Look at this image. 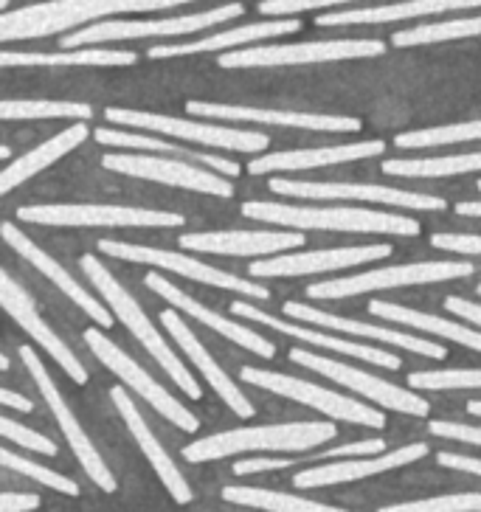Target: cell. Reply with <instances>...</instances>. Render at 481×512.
I'll return each instance as SVG.
<instances>
[{"instance_id": "obj_1", "label": "cell", "mask_w": 481, "mask_h": 512, "mask_svg": "<svg viewBox=\"0 0 481 512\" xmlns=\"http://www.w3.org/2000/svg\"><path fill=\"white\" fill-rule=\"evenodd\" d=\"M195 0H51L37 3L17 12H3L0 17V40H37L62 31L76 29L107 15H127V12H161L175 9Z\"/></svg>"}, {"instance_id": "obj_2", "label": "cell", "mask_w": 481, "mask_h": 512, "mask_svg": "<svg viewBox=\"0 0 481 512\" xmlns=\"http://www.w3.org/2000/svg\"><path fill=\"white\" fill-rule=\"evenodd\" d=\"M338 434L332 422H282V425H259V428H234L226 434L197 439L183 448L189 462H214L245 451L304 453L316 445L330 442Z\"/></svg>"}, {"instance_id": "obj_3", "label": "cell", "mask_w": 481, "mask_h": 512, "mask_svg": "<svg viewBox=\"0 0 481 512\" xmlns=\"http://www.w3.org/2000/svg\"><path fill=\"white\" fill-rule=\"evenodd\" d=\"M79 265H82L85 276L91 279V285L105 296L107 307L116 313V318H119L127 330L136 335L138 344L150 352L152 358L158 361V366H161L166 375L172 377V380L181 386L183 392L189 394L192 400H200L203 392H200V386H197V380L192 377V372H189V369L181 363V355H175V352H172V347L164 341V335L158 332V327L152 324L150 318L144 316V310L138 307L136 299H133V296H130V293H127V290L113 279V273L107 271L105 265L91 254L82 256V259H79Z\"/></svg>"}, {"instance_id": "obj_4", "label": "cell", "mask_w": 481, "mask_h": 512, "mask_svg": "<svg viewBox=\"0 0 481 512\" xmlns=\"http://www.w3.org/2000/svg\"><path fill=\"white\" fill-rule=\"evenodd\" d=\"M242 214L248 220L290 226L301 231H363V234H394V237H417L420 223L400 214L366 209H304V206H285V203H245Z\"/></svg>"}, {"instance_id": "obj_5", "label": "cell", "mask_w": 481, "mask_h": 512, "mask_svg": "<svg viewBox=\"0 0 481 512\" xmlns=\"http://www.w3.org/2000/svg\"><path fill=\"white\" fill-rule=\"evenodd\" d=\"M245 6L242 3H226L211 12H197V15L181 17H155V20H113V23H96L88 29L74 31L65 40L62 48H82L93 43H110V40H141V37H178V34H197V31L211 29L217 23H228L234 17H242Z\"/></svg>"}, {"instance_id": "obj_6", "label": "cell", "mask_w": 481, "mask_h": 512, "mask_svg": "<svg viewBox=\"0 0 481 512\" xmlns=\"http://www.w3.org/2000/svg\"><path fill=\"white\" fill-rule=\"evenodd\" d=\"M17 220L40 223V226H99V228H178L183 226L181 214L172 211L136 209V206H91V203H54V206H23L17 209Z\"/></svg>"}, {"instance_id": "obj_7", "label": "cell", "mask_w": 481, "mask_h": 512, "mask_svg": "<svg viewBox=\"0 0 481 512\" xmlns=\"http://www.w3.org/2000/svg\"><path fill=\"white\" fill-rule=\"evenodd\" d=\"M476 271L473 262H411V265H394V268H377V271L349 276V279H332L307 287L310 299H346L361 296L372 290H391V287L431 285V282H448V279H465Z\"/></svg>"}, {"instance_id": "obj_8", "label": "cell", "mask_w": 481, "mask_h": 512, "mask_svg": "<svg viewBox=\"0 0 481 512\" xmlns=\"http://www.w3.org/2000/svg\"><path fill=\"white\" fill-rule=\"evenodd\" d=\"M386 54L383 40H313L296 46H256L228 51L220 68H271V65H310V62L366 60Z\"/></svg>"}, {"instance_id": "obj_9", "label": "cell", "mask_w": 481, "mask_h": 512, "mask_svg": "<svg viewBox=\"0 0 481 512\" xmlns=\"http://www.w3.org/2000/svg\"><path fill=\"white\" fill-rule=\"evenodd\" d=\"M107 121L113 124H130L136 130H152V133H166V136L186 138L206 147H223L234 152H265L271 147V138L254 130H234V127H220V124H203V121H183L175 116H158V113H141V110H127V107H107Z\"/></svg>"}, {"instance_id": "obj_10", "label": "cell", "mask_w": 481, "mask_h": 512, "mask_svg": "<svg viewBox=\"0 0 481 512\" xmlns=\"http://www.w3.org/2000/svg\"><path fill=\"white\" fill-rule=\"evenodd\" d=\"M240 377L245 383H251V386L268 389V392L279 394V397H287V400H296V403L316 408V411L327 414L332 420L352 422V425H369L375 431L386 428V417L380 411L363 406L358 400L341 397V394L330 392V389H321L316 383H307L301 377L273 375V372H265V369H254V366H242Z\"/></svg>"}, {"instance_id": "obj_11", "label": "cell", "mask_w": 481, "mask_h": 512, "mask_svg": "<svg viewBox=\"0 0 481 512\" xmlns=\"http://www.w3.org/2000/svg\"><path fill=\"white\" fill-rule=\"evenodd\" d=\"M85 344L91 347L93 355L105 363L113 375H119L130 389H136V394H141V397H144V400H147V403H150L161 417H166L172 425H178V428L186 431V434H195L197 428H200V422H197L195 414H192L186 406H181V400H175V397L166 392L164 386H161L155 377L147 375V372H144V369H141V366H138L127 352H121V349L107 338L105 332L88 330L85 332Z\"/></svg>"}, {"instance_id": "obj_12", "label": "cell", "mask_w": 481, "mask_h": 512, "mask_svg": "<svg viewBox=\"0 0 481 512\" xmlns=\"http://www.w3.org/2000/svg\"><path fill=\"white\" fill-rule=\"evenodd\" d=\"M105 169H113L119 175L141 178V181H158L166 186H181L189 192H203L211 197H231L234 186L217 172H206L197 166L186 164L183 158H155V155H133V152H110L102 158Z\"/></svg>"}, {"instance_id": "obj_13", "label": "cell", "mask_w": 481, "mask_h": 512, "mask_svg": "<svg viewBox=\"0 0 481 512\" xmlns=\"http://www.w3.org/2000/svg\"><path fill=\"white\" fill-rule=\"evenodd\" d=\"M290 361L301 363L307 369H316L324 377H330L335 383H341L352 392L363 394L366 400H372L377 406L391 408V411H400V414H411V417H428V400H422L414 392H406L400 386H394L383 377L369 375V372H361L355 366H346V363L332 361V358H324V355H316V352H307V349H290Z\"/></svg>"}, {"instance_id": "obj_14", "label": "cell", "mask_w": 481, "mask_h": 512, "mask_svg": "<svg viewBox=\"0 0 481 512\" xmlns=\"http://www.w3.org/2000/svg\"><path fill=\"white\" fill-rule=\"evenodd\" d=\"M99 251L102 254L116 256V259H127V262H136V265H155V268H164V271L178 273L186 279H195L203 285L211 287H226V290H237L245 293L251 299H271V290L268 287H259L248 279H240L234 273L217 271L211 265H203L200 259L192 256H181L175 251H161V248H147V245H133V242H116V240H99Z\"/></svg>"}, {"instance_id": "obj_15", "label": "cell", "mask_w": 481, "mask_h": 512, "mask_svg": "<svg viewBox=\"0 0 481 512\" xmlns=\"http://www.w3.org/2000/svg\"><path fill=\"white\" fill-rule=\"evenodd\" d=\"M20 358H23V363H26V369L31 372V377L37 380V389H40V394L46 397V403L48 408H51V414H54V420L60 422L62 434H65V439H68V445L74 448L79 465L85 467V473L91 476V482L99 484L105 493H116V490H119V484H116V479H113L110 467L105 465V459L99 456V451L93 448L88 434L82 431V425L76 422L74 411H71L68 403L62 400L60 389H57L54 377L46 372V366H43V361H40V355H37L31 347H23L20 349Z\"/></svg>"}, {"instance_id": "obj_16", "label": "cell", "mask_w": 481, "mask_h": 512, "mask_svg": "<svg viewBox=\"0 0 481 512\" xmlns=\"http://www.w3.org/2000/svg\"><path fill=\"white\" fill-rule=\"evenodd\" d=\"M271 192L287 197H307V200H361V203H386V206H400V209L417 211H442L448 203L442 197L417 195V192H400V189H386V186H372V183H304L273 178Z\"/></svg>"}, {"instance_id": "obj_17", "label": "cell", "mask_w": 481, "mask_h": 512, "mask_svg": "<svg viewBox=\"0 0 481 512\" xmlns=\"http://www.w3.org/2000/svg\"><path fill=\"white\" fill-rule=\"evenodd\" d=\"M0 302H3V310H6V313L15 318L20 327H23V332H29L31 338H34L40 347L46 349L54 361L60 363L65 375L71 377L74 383H79V386H85V383H88V372H85V366L76 361V355L71 352V349L65 347V341H62L60 335L51 330L46 321L40 318V313H37V307H34V302H31L29 293H26L20 285H15V279H12L6 271H3V276H0Z\"/></svg>"}, {"instance_id": "obj_18", "label": "cell", "mask_w": 481, "mask_h": 512, "mask_svg": "<svg viewBox=\"0 0 481 512\" xmlns=\"http://www.w3.org/2000/svg\"><path fill=\"white\" fill-rule=\"evenodd\" d=\"M186 113L203 119L223 121H256V124H279L296 130H316V133H358L361 119L352 116H324V113H285V110H265V107H234L211 105V102H186Z\"/></svg>"}, {"instance_id": "obj_19", "label": "cell", "mask_w": 481, "mask_h": 512, "mask_svg": "<svg viewBox=\"0 0 481 512\" xmlns=\"http://www.w3.org/2000/svg\"><path fill=\"white\" fill-rule=\"evenodd\" d=\"M391 254V245H355V248H335V251H313V254H290L276 256V259H262L254 262L248 271L251 276H304V273H324V271H341L352 265H366L377 262Z\"/></svg>"}, {"instance_id": "obj_20", "label": "cell", "mask_w": 481, "mask_h": 512, "mask_svg": "<svg viewBox=\"0 0 481 512\" xmlns=\"http://www.w3.org/2000/svg\"><path fill=\"white\" fill-rule=\"evenodd\" d=\"M422 456H428V445L414 442V445H403V448L383 453V456H375V459L355 456V459H346V462L307 467L304 473H299L293 479V484L299 490H307V487H332V484L358 482V479H369V476H377V473H386V470H397V467H406L411 462H420Z\"/></svg>"}, {"instance_id": "obj_21", "label": "cell", "mask_w": 481, "mask_h": 512, "mask_svg": "<svg viewBox=\"0 0 481 512\" xmlns=\"http://www.w3.org/2000/svg\"><path fill=\"white\" fill-rule=\"evenodd\" d=\"M144 285L152 287L158 296H164L169 304H175L181 313L197 318L200 324H206V327H211L214 332H220V335H226L228 341L240 344V347H245L248 352H254V355H259V358H268V361L273 358L276 347H273L268 338H262L259 332L248 330L245 324H237V321H231V318L214 313V310H209L206 304L195 302L189 293H183L181 287H175L172 282H166L164 276H158V273H147V276H144Z\"/></svg>"}, {"instance_id": "obj_22", "label": "cell", "mask_w": 481, "mask_h": 512, "mask_svg": "<svg viewBox=\"0 0 481 512\" xmlns=\"http://www.w3.org/2000/svg\"><path fill=\"white\" fill-rule=\"evenodd\" d=\"M181 248L200 251V254H228V256H265L287 248L304 245V234L299 231H209V234H183Z\"/></svg>"}, {"instance_id": "obj_23", "label": "cell", "mask_w": 481, "mask_h": 512, "mask_svg": "<svg viewBox=\"0 0 481 512\" xmlns=\"http://www.w3.org/2000/svg\"><path fill=\"white\" fill-rule=\"evenodd\" d=\"M287 316L299 318V321H307V324H316V327H324V330L346 332L352 338H372V341H383V344H394V347L406 349V352H417V355H428V358H448V349L442 344H434V341H422L417 335H406V332H394L386 330V327H372V324H361V321H352V318H338L324 313V310H316V307H307L301 302H285Z\"/></svg>"}, {"instance_id": "obj_24", "label": "cell", "mask_w": 481, "mask_h": 512, "mask_svg": "<svg viewBox=\"0 0 481 512\" xmlns=\"http://www.w3.org/2000/svg\"><path fill=\"white\" fill-rule=\"evenodd\" d=\"M3 240L9 242V245L15 248L17 254L23 256L26 262H31V265H34L37 271L46 276V279H51L54 285L60 287L62 293H65V296H68V299H71V302H74L79 310H85V313H88V316H91L93 321L99 324V327H105V330H107V327H113V316L107 313L105 304L96 302L88 287L79 285L74 276L65 271V268H62L57 259H51L46 251H40V248H37V245H34V242H31L26 234H20V231H17L12 223H3Z\"/></svg>"}, {"instance_id": "obj_25", "label": "cell", "mask_w": 481, "mask_h": 512, "mask_svg": "<svg viewBox=\"0 0 481 512\" xmlns=\"http://www.w3.org/2000/svg\"><path fill=\"white\" fill-rule=\"evenodd\" d=\"M231 313L240 318H248V321H256V324H265V327H271V330L276 332H285L290 338L307 341V344H313V347L341 352V355H349V358H361V361L375 363V366H383V369H391V372H397V369L403 366L397 355H389V352H383V349L363 347V344H355V341L332 338V335H327V332L321 330H310V327H299V324H287L282 318H273L271 313L256 310V307H251L248 302H234L231 304Z\"/></svg>"}, {"instance_id": "obj_26", "label": "cell", "mask_w": 481, "mask_h": 512, "mask_svg": "<svg viewBox=\"0 0 481 512\" xmlns=\"http://www.w3.org/2000/svg\"><path fill=\"white\" fill-rule=\"evenodd\" d=\"M113 403L119 408L121 420L127 422V428H130V434L136 439V445L144 451L147 456V462L152 465V470L158 473V479L164 482V487L172 493V498L178 501V504H189L192 501V490H189V484L181 476V470L175 467V462L169 459V453L161 448V442L155 439V434L150 431V425L144 422L141 417V411L136 408V400H130V394L124 392L121 386H113Z\"/></svg>"}, {"instance_id": "obj_27", "label": "cell", "mask_w": 481, "mask_h": 512, "mask_svg": "<svg viewBox=\"0 0 481 512\" xmlns=\"http://www.w3.org/2000/svg\"><path fill=\"white\" fill-rule=\"evenodd\" d=\"M161 321H164L166 332H172V338L178 341V347L189 355V361L195 363L197 372L206 377L211 386H214V392L226 400V406L231 408L237 417H242V420H251V417H254V406L248 403V397H245V394L234 386V380L217 366V361L211 358L209 352H206V347L195 338V332L183 324L181 316H178L175 310H164V313H161Z\"/></svg>"}, {"instance_id": "obj_28", "label": "cell", "mask_w": 481, "mask_h": 512, "mask_svg": "<svg viewBox=\"0 0 481 512\" xmlns=\"http://www.w3.org/2000/svg\"><path fill=\"white\" fill-rule=\"evenodd\" d=\"M386 152L383 141H363V144H344V147H321V150H293V152H268L248 164L251 175H271V172H301L316 166L346 164V161H363Z\"/></svg>"}, {"instance_id": "obj_29", "label": "cell", "mask_w": 481, "mask_h": 512, "mask_svg": "<svg viewBox=\"0 0 481 512\" xmlns=\"http://www.w3.org/2000/svg\"><path fill=\"white\" fill-rule=\"evenodd\" d=\"M301 23L296 17H279V20H262V23H248L240 29L209 34L203 40L192 43H178V46H155L150 48V60H169V57H192V54H209V51H223V48L245 46L254 40H271V37H285L296 34Z\"/></svg>"}, {"instance_id": "obj_30", "label": "cell", "mask_w": 481, "mask_h": 512, "mask_svg": "<svg viewBox=\"0 0 481 512\" xmlns=\"http://www.w3.org/2000/svg\"><path fill=\"white\" fill-rule=\"evenodd\" d=\"M481 0H403L375 9H349V12H330L316 17L318 26H363V23H391V20H411V17L445 15V12H465L476 9Z\"/></svg>"}, {"instance_id": "obj_31", "label": "cell", "mask_w": 481, "mask_h": 512, "mask_svg": "<svg viewBox=\"0 0 481 512\" xmlns=\"http://www.w3.org/2000/svg\"><path fill=\"white\" fill-rule=\"evenodd\" d=\"M88 136H91V127H88L85 121H79V124L68 127V130H60L54 138H48L46 144H40V147H34L31 152H26L23 158H17L15 164H9L0 172V195H9L15 186L34 178V175L43 172L46 166L57 164L62 155H68L71 150H76Z\"/></svg>"}, {"instance_id": "obj_32", "label": "cell", "mask_w": 481, "mask_h": 512, "mask_svg": "<svg viewBox=\"0 0 481 512\" xmlns=\"http://www.w3.org/2000/svg\"><path fill=\"white\" fill-rule=\"evenodd\" d=\"M96 141L99 144H110V147H127V150H150V152H166L172 158H183V161H197V164L209 166L220 175H240V164L228 161V158H220V155H211V152H192L186 147H178V144H166V141H158V138L150 136H136V133H124V130H107V127H99L96 133Z\"/></svg>"}, {"instance_id": "obj_33", "label": "cell", "mask_w": 481, "mask_h": 512, "mask_svg": "<svg viewBox=\"0 0 481 512\" xmlns=\"http://www.w3.org/2000/svg\"><path fill=\"white\" fill-rule=\"evenodd\" d=\"M369 313L397 321V324H406V327H414V330L420 332H431V335H439V338H451V341L462 344V347L481 352V332H473L470 327H462V324H451L445 318L428 316V313L408 310V307H400V304L391 302H369Z\"/></svg>"}, {"instance_id": "obj_34", "label": "cell", "mask_w": 481, "mask_h": 512, "mask_svg": "<svg viewBox=\"0 0 481 512\" xmlns=\"http://www.w3.org/2000/svg\"><path fill=\"white\" fill-rule=\"evenodd\" d=\"M133 51H113V48H65L60 54H31V51H3L0 65H136Z\"/></svg>"}, {"instance_id": "obj_35", "label": "cell", "mask_w": 481, "mask_h": 512, "mask_svg": "<svg viewBox=\"0 0 481 512\" xmlns=\"http://www.w3.org/2000/svg\"><path fill=\"white\" fill-rule=\"evenodd\" d=\"M467 172H481V152L383 164V175H394V178H445V175H467Z\"/></svg>"}, {"instance_id": "obj_36", "label": "cell", "mask_w": 481, "mask_h": 512, "mask_svg": "<svg viewBox=\"0 0 481 512\" xmlns=\"http://www.w3.org/2000/svg\"><path fill=\"white\" fill-rule=\"evenodd\" d=\"M223 498L228 504H245V507L271 512H338L330 504H321V501H313V498L265 490V487H223Z\"/></svg>"}, {"instance_id": "obj_37", "label": "cell", "mask_w": 481, "mask_h": 512, "mask_svg": "<svg viewBox=\"0 0 481 512\" xmlns=\"http://www.w3.org/2000/svg\"><path fill=\"white\" fill-rule=\"evenodd\" d=\"M467 37H481V15L479 17H453L431 26H417V29L397 31L391 43L397 48L428 46V43H448V40H467Z\"/></svg>"}, {"instance_id": "obj_38", "label": "cell", "mask_w": 481, "mask_h": 512, "mask_svg": "<svg viewBox=\"0 0 481 512\" xmlns=\"http://www.w3.org/2000/svg\"><path fill=\"white\" fill-rule=\"evenodd\" d=\"M0 116L3 121L15 119H76V121H91L93 107L79 105V102H15V99H6L0 102Z\"/></svg>"}, {"instance_id": "obj_39", "label": "cell", "mask_w": 481, "mask_h": 512, "mask_svg": "<svg viewBox=\"0 0 481 512\" xmlns=\"http://www.w3.org/2000/svg\"><path fill=\"white\" fill-rule=\"evenodd\" d=\"M479 138L481 119L400 133V136H397V147H403V150H420V147H445V144H462V141H479Z\"/></svg>"}, {"instance_id": "obj_40", "label": "cell", "mask_w": 481, "mask_h": 512, "mask_svg": "<svg viewBox=\"0 0 481 512\" xmlns=\"http://www.w3.org/2000/svg\"><path fill=\"white\" fill-rule=\"evenodd\" d=\"M0 462H3V467H9V470H15V473H23V476H29V479H34V482L46 484V487L57 490V493H65V496H71V498L79 496V484L71 482L68 476L54 473V470L37 465V462H29V459L17 456V453H12L9 448H3V451H0Z\"/></svg>"}, {"instance_id": "obj_41", "label": "cell", "mask_w": 481, "mask_h": 512, "mask_svg": "<svg viewBox=\"0 0 481 512\" xmlns=\"http://www.w3.org/2000/svg\"><path fill=\"white\" fill-rule=\"evenodd\" d=\"M411 389H481V369H445V372H414L408 377Z\"/></svg>"}, {"instance_id": "obj_42", "label": "cell", "mask_w": 481, "mask_h": 512, "mask_svg": "<svg viewBox=\"0 0 481 512\" xmlns=\"http://www.w3.org/2000/svg\"><path fill=\"white\" fill-rule=\"evenodd\" d=\"M383 512H481V493H459V496L403 501V504L383 507Z\"/></svg>"}, {"instance_id": "obj_43", "label": "cell", "mask_w": 481, "mask_h": 512, "mask_svg": "<svg viewBox=\"0 0 481 512\" xmlns=\"http://www.w3.org/2000/svg\"><path fill=\"white\" fill-rule=\"evenodd\" d=\"M0 434L6 442H12V445H23V448H29L34 453H46V456H57V445L46 439L43 434H37V431H31L26 425H20V422L9 420V417H3L0 420Z\"/></svg>"}, {"instance_id": "obj_44", "label": "cell", "mask_w": 481, "mask_h": 512, "mask_svg": "<svg viewBox=\"0 0 481 512\" xmlns=\"http://www.w3.org/2000/svg\"><path fill=\"white\" fill-rule=\"evenodd\" d=\"M341 3H358V0H265L259 3V12L271 17H290L299 12H316V9H330Z\"/></svg>"}, {"instance_id": "obj_45", "label": "cell", "mask_w": 481, "mask_h": 512, "mask_svg": "<svg viewBox=\"0 0 481 512\" xmlns=\"http://www.w3.org/2000/svg\"><path fill=\"white\" fill-rule=\"evenodd\" d=\"M431 245L439 251H453V254H481V237H473V234H434Z\"/></svg>"}, {"instance_id": "obj_46", "label": "cell", "mask_w": 481, "mask_h": 512, "mask_svg": "<svg viewBox=\"0 0 481 512\" xmlns=\"http://www.w3.org/2000/svg\"><path fill=\"white\" fill-rule=\"evenodd\" d=\"M431 434H434V437L456 439V442H467V445H481V428L462 425V422L434 420L431 422Z\"/></svg>"}, {"instance_id": "obj_47", "label": "cell", "mask_w": 481, "mask_h": 512, "mask_svg": "<svg viewBox=\"0 0 481 512\" xmlns=\"http://www.w3.org/2000/svg\"><path fill=\"white\" fill-rule=\"evenodd\" d=\"M37 507H40V496H34V493H3L0 496L3 512H31Z\"/></svg>"}, {"instance_id": "obj_48", "label": "cell", "mask_w": 481, "mask_h": 512, "mask_svg": "<svg viewBox=\"0 0 481 512\" xmlns=\"http://www.w3.org/2000/svg\"><path fill=\"white\" fill-rule=\"evenodd\" d=\"M445 307L451 310L453 316L465 318V321H470V324L481 327V304L467 302V299H462V296H448V299H445Z\"/></svg>"}, {"instance_id": "obj_49", "label": "cell", "mask_w": 481, "mask_h": 512, "mask_svg": "<svg viewBox=\"0 0 481 512\" xmlns=\"http://www.w3.org/2000/svg\"><path fill=\"white\" fill-rule=\"evenodd\" d=\"M436 462L451 470H465V473H476L481 476V459H470V456H459V453H439Z\"/></svg>"}, {"instance_id": "obj_50", "label": "cell", "mask_w": 481, "mask_h": 512, "mask_svg": "<svg viewBox=\"0 0 481 512\" xmlns=\"http://www.w3.org/2000/svg\"><path fill=\"white\" fill-rule=\"evenodd\" d=\"M0 403L9 408H17V411H23V414L34 411V403H31V400H26V397H20V394L15 392H9V389H0Z\"/></svg>"}, {"instance_id": "obj_51", "label": "cell", "mask_w": 481, "mask_h": 512, "mask_svg": "<svg viewBox=\"0 0 481 512\" xmlns=\"http://www.w3.org/2000/svg\"><path fill=\"white\" fill-rule=\"evenodd\" d=\"M456 214H462V217H481V203H459Z\"/></svg>"}, {"instance_id": "obj_52", "label": "cell", "mask_w": 481, "mask_h": 512, "mask_svg": "<svg viewBox=\"0 0 481 512\" xmlns=\"http://www.w3.org/2000/svg\"><path fill=\"white\" fill-rule=\"evenodd\" d=\"M467 411H470L473 417H481V400H470V403H467Z\"/></svg>"}, {"instance_id": "obj_53", "label": "cell", "mask_w": 481, "mask_h": 512, "mask_svg": "<svg viewBox=\"0 0 481 512\" xmlns=\"http://www.w3.org/2000/svg\"><path fill=\"white\" fill-rule=\"evenodd\" d=\"M0 6H3V9H6V6H9V0H0Z\"/></svg>"}, {"instance_id": "obj_54", "label": "cell", "mask_w": 481, "mask_h": 512, "mask_svg": "<svg viewBox=\"0 0 481 512\" xmlns=\"http://www.w3.org/2000/svg\"><path fill=\"white\" fill-rule=\"evenodd\" d=\"M479 189H481V181H479Z\"/></svg>"}, {"instance_id": "obj_55", "label": "cell", "mask_w": 481, "mask_h": 512, "mask_svg": "<svg viewBox=\"0 0 481 512\" xmlns=\"http://www.w3.org/2000/svg\"><path fill=\"white\" fill-rule=\"evenodd\" d=\"M479 293H481V287H479Z\"/></svg>"}]
</instances>
